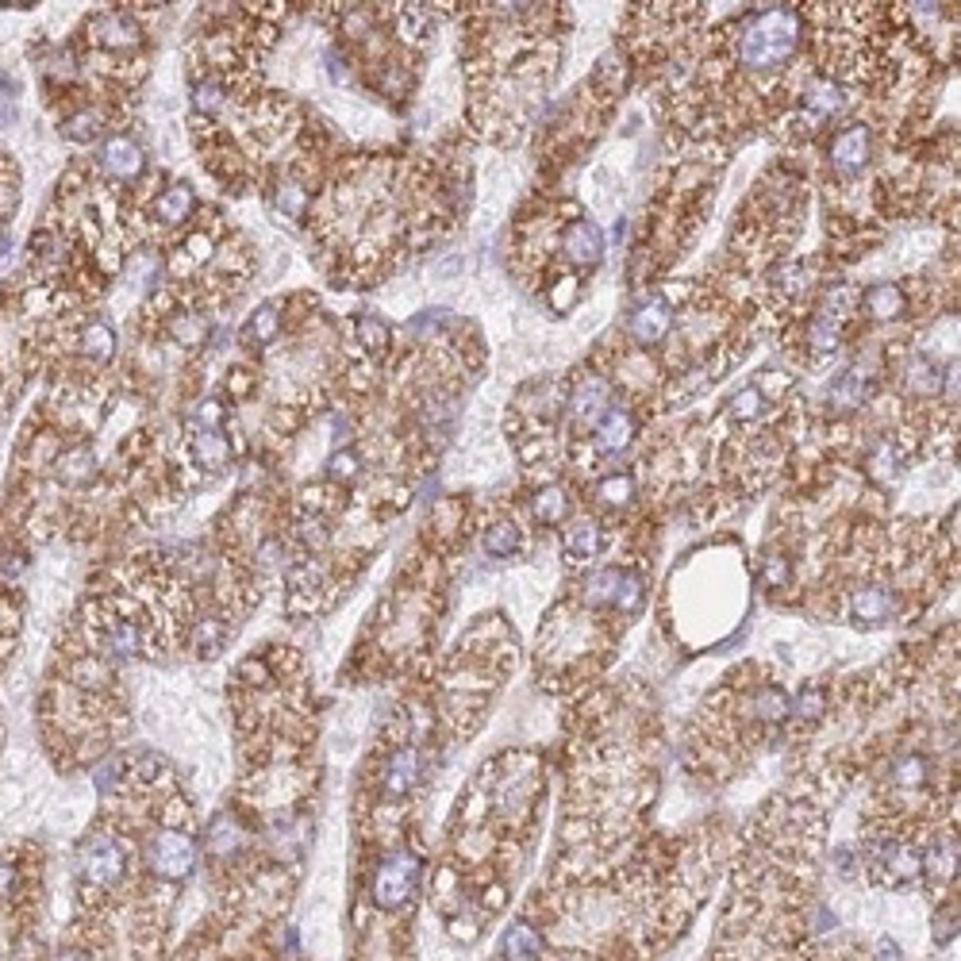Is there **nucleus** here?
Returning a JSON list of instances; mask_svg holds the SVG:
<instances>
[{
	"label": "nucleus",
	"mask_w": 961,
	"mask_h": 961,
	"mask_svg": "<svg viewBox=\"0 0 961 961\" xmlns=\"http://www.w3.org/2000/svg\"><path fill=\"white\" fill-rule=\"evenodd\" d=\"M604 262V231L589 212L562 223L558 231V266L577 277H592Z\"/></svg>",
	"instance_id": "nucleus-9"
},
{
	"label": "nucleus",
	"mask_w": 961,
	"mask_h": 961,
	"mask_svg": "<svg viewBox=\"0 0 961 961\" xmlns=\"http://www.w3.org/2000/svg\"><path fill=\"white\" fill-rule=\"evenodd\" d=\"M477 531H481V546L485 554L496 562L519 558L527 550V519L519 512V504H493L477 516Z\"/></svg>",
	"instance_id": "nucleus-10"
},
{
	"label": "nucleus",
	"mask_w": 961,
	"mask_h": 961,
	"mask_svg": "<svg viewBox=\"0 0 961 961\" xmlns=\"http://www.w3.org/2000/svg\"><path fill=\"white\" fill-rule=\"evenodd\" d=\"M543 293H546V304H550V312H554V316H569V312L577 308L581 293H585V277H577V273H562V277H554V281L546 285Z\"/></svg>",
	"instance_id": "nucleus-14"
},
{
	"label": "nucleus",
	"mask_w": 961,
	"mask_h": 961,
	"mask_svg": "<svg viewBox=\"0 0 961 961\" xmlns=\"http://www.w3.org/2000/svg\"><path fill=\"white\" fill-rule=\"evenodd\" d=\"M619 531L612 519L596 516V512H573V516L558 527V546H562V558H566L569 573H581V569L596 566L612 546H616Z\"/></svg>",
	"instance_id": "nucleus-6"
},
{
	"label": "nucleus",
	"mask_w": 961,
	"mask_h": 961,
	"mask_svg": "<svg viewBox=\"0 0 961 961\" xmlns=\"http://www.w3.org/2000/svg\"><path fill=\"white\" fill-rule=\"evenodd\" d=\"M881 131L862 120V116H850L823 139V185H865L873 170H877V158H881Z\"/></svg>",
	"instance_id": "nucleus-3"
},
{
	"label": "nucleus",
	"mask_w": 961,
	"mask_h": 961,
	"mask_svg": "<svg viewBox=\"0 0 961 961\" xmlns=\"http://www.w3.org/2000/svg\"><path fill=\"white\" fill-rule=\"evenodd\" d=\"M131 869V842L116 827H97L77 846V881L85 892H108Z\"/></svg>",
	"instance_id": "nucleus-4"
},
{
	"label": "nucleus",
	"mask_w": 961,
	"mask_h": 961,
	"mask_svg": "<svg viewBox=\"0 0 961 961\" xmlns=\"http://www.w3.org/2000/svg\"><path fill=\"white\" fill-rule=\"evenodd\" d=\"M197 212H200V200L197 193H193V185H189V181H166L162 193L150 200L147 208L150 235H154V231L177 235V231H185L189 223L197 220Z\"/></svg>",
	"instance_id": "nucleus-12"
},
{
	"label": "nucleus",
	"mask_w": 961,
	"mask_h": 961,
	"mask_svg": "<svg viewBox=\"0 0 961 961\" xmlns=\"http://www.w3.org/2000/svg\"><path fill=\"white\" fill-rule=\"evenodd\" d=\"M462 24L466 124L481 143L512 150L562 66L569 4H450Z\"/></svg>",
	"instance_id": "nucleus-1"
},
{
	"label": "nucleus",
	"mask_w": 961,
	"mask_h": 961,
	"mask_svg": "<svg viewBox=\"0 0 961 961\" xmlns=\"http://www.w3.org/2000/svg\"><path fill=\"white\" fill-rule=\"evenodd\" d=\"M519 512L527 519V527L535 531H554L562 527L573 512H577V493L566 477L558 481H539V485H523V500H519Z\"/></svg>",
	"instance_id": "nucleus-11"
},
{
	"label": "nucleus",
	"mask_w": 961,
	"mask_h": 961,
	"mask_svg": "<svg viewBox=\"0 0 961 961\" xmlns=\"http://www.w3.org/2000/svg\"><path fill=\"white\" fill-rule=\"evenodd\" d=\"M16 200H20V173L12 166V158L0 150V227L12 220Z\"/></svg>",
	"instance_id": "nucleus-15"
},
{
	"label": "nucleus",
	"mask_w": 961,
	"mask_h": 961,
	"mask_svg": "<svg viewBox=\"0 0 961 961\" xmlns=\"http://www.w3.org/2000/svg\"><path fill=\"white\" fill-rule=\"evenodd\" d=\"M93 170H97L100 181H108L112 189H135L143 177L150 173V158L143 143L131 135V131H112L104 135L97 147V158H93Z\"/></svg>",
	"instance_id": "nucleus-7"
},
{
	"label": "nucleus",
	"mask_w": 961,
	"mask_h": 961,
	"mask_svg": "<svg viewBox=\"0 0 961 961\" xmlns=\"http://www.w3.org/2000/svg\"><path fill=\"white\" fill-rule=\"evenodd\" d=\"M619 631H623L619 619L604 616L562 592L558 604L546 612L539 642H535L539 685L558 696L592 689V681L608 669L612 654H616Z\"/></svg>",
	"instance_id": "nucleus-2"
},
{
	"label": "nucleus",
	"mask_w": 961,
	"mask_h": 961,
	"mask_svg": "<svg viewBox=\"0 0 961 961\" xmlns=\"http://www.w3.org/2000/svg\"><path fill=\"white\" fill-rule=\"evenodd\" d=\"M673 320H677V312L658 296V289H639V293H635V304L627 308L623 327H619L616 335L623 343L639 346V350H658V346L669 339Z\"/></svg>",
	"instance_id": "nucleus-8"
},
{
	"label": "nucleus",
	"mask_w": 961,
	"mask_h": 961,
	"mask_svg": "<svg viewBox=\"0 0 961 961\" xmlns=\"http://www.w3.org/2000/svg\"><path fill=\"white\" fill-rule=\"evenodd\" d=\"M54 961H93V954H89V950H77V946H66V950L54 954Z\"/></svg>",
	"instance_id": "nucleus-16"
},
{
	"label": "nucleus",
	"mask_w": 961,
	"mask_h": 961,
	"mask_svg": "<svg viewBox=\"0 0 961 961\" xmlns=\"http://www.w3.org/2000/svg\"><path fill=\"white\" fill-rule=\"evenodd\" d=\"M777 408L765 400L762 393H758V385L750 381V385H742L739 393H731V400H727V408H723V419L731 423V431H746V427H758V423H765V419L773 416Z\"/></svg>",
	"instance_id": "nucleus-13"
},
{
	"label": "nucleus",
	"mask_w": 961,
	"mask_h": 961,
	"mask_svg": "<svg viewBox=\"0 0 961 961\" xmlns=\"http://www.w3.org/2000/svg\"><path fill=\"white\" fill-rule=\"evenodd\" d=\"M419 881H423V858H419L412 846L396 842L389 846L377 862H373V877H370V904L377 912H404L419 892Z\"/></svg>",
	"instance_id": "nucleus-5"
}]
</instances>
